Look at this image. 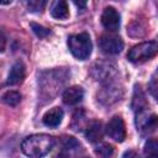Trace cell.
Masks as SVG:
<instances>
[{"label":"cell","instance_id":"14","mask_svg":"<svg viewBox=\"0 0 158 158\" xmlns=\"http://www.w3.org/2000/svg\"><path fill=\"white\" fill-rule=\"evenodd\" d=\"M2 101L9 106H16L21 101V95L17 91L9 90L2 95Z\"/></svg>","mask_w":158,"mask_h":158},{"label":"cell","instance_id":"1","mask_svg":"<svg viewBox=\"0 0 158 158\" xmlns=\"http://www.w3.org/2000/svg\"><path fill=\"white\" fill-rule=\"evenodd\" d=\"M54 147V138L46 133H37L26 137L21 143L22 152L30 158H41L48 154Z\"/></svg>","mask_w":158,"mask_h":158},{"label":"cell","instance_id":"17","mask_svg":"<svg viewBox=\"0 0 158 158\" xmlns=\"http://www.w3.org/2000/svg\"><path fill=\"white\" fill-rule=\"evenodd\" d=\"M46 5V1H38V0H31L27 2L30 11H41Z\"/></svg>","mask_w":158,"mask_h":158},{"label":"cell","instance_id":"18","mask_svg":"<svg viewBox=\"0 0 158 158\" xmlns=\"http://www.w3.org/2000/svg\"><path fill=\"white\" fill-rule=\"evenodd\" d=\"M149 91H151V94L153 95V98H154V99L157 100V102H158V78L152 81V84H151V86H149Z\"/></svg>","mask_w":158,"mask_h":158},{"label":"cell","instance_id":"4","mask_svg":"<svg viewBox=\"0 0 158 158\" xmlns=\"http://www.w3.org/2000/svg\"><path fill=\"white\" fill-rule=\"evenodd\" d=\"M106 133L116 142H123L126 138L125 122L120 116H114L106 125Z\"/></svg>","mask_w":158,"mask_h":158},{"label":"cell","instance_id":"10","mask_svg":"<svg viewBox=\"0 0 158 158\" xmlns=\"http://www.w3.org/2000/svg\"><path fill=\"white\" fill-rule=\"evenodd\" d=\"M63 110L59 109V107H53L51 110H48L44 115H43V123L48 127H56L58 126L60 122H62V118H63Z\"/></svg>","mask_w":158,"mask_h":158},{"label":"cell","instance_id":"8","mask_svg":"<svg viewBox=\"0 0 158 158\" xmlns=\"http://www.w3.org/2000/svg\"><path fill=\"white\" fill-rule=\"evenodd\" d=\"M62 98H63V102L65 105H75V104L80 102L83 100L84 90H83L81 86L74 85V86H70V88L65 89Z\"/></svg>","mask_w":158,"mask_h":158},{"label":"cell","instance_id":"6","mask_svg":"<svg viewBox=\"0 0 158 158\" xmlns=\"http://www.w3.org/2000/svg\"><path fill=\"white\" fill-rule=\"evenodd\" d=\"M136 120H137V130H139L141 132L144 133H149L152 131L156 130V127L158 126V116L154 114H148L147 110L141 111L138 114H136Z\"/></svg>","mask_w":158,"mask_h":158},{"label":"cell","instance_id":"7","mask_svg":"<svg viewBox=\"0 0 158 158\" xmlns=\"http://www.w3.org/2000/svg\"><path fill=\"white\" fill-rule=\"evenodd\" d=\"M101 23L107 31H111V32L117 31L120 27V15L116 11V9L111 6L105 7L101 15Z\"/></svg>","mask_w":158,"mask_h":158},{"label":"cell","instance_id":"3","mask_svg":"<svg viewBox=\"0 0 158 158\" xmlns=\"http://www.w3.org/2000/svg\"><path fill=\"white\" fill-rule=\"evenodd\" d=\"M157 53H158V42L148 41L132 47L127 54V58L132 63H141L153 58Z\"/></svg>","mask_w":158,"mask_h":158},{"label":"cell","instance_id":"12","mask_svg":"<svg viewBox=\"0 0 158 158\" xmlns=\"http://www.w3.org/2000/svg\"><path fill=\"white\" fill-rule=\"evenodd\" d=\"M85 137L88 141L95 143V142H99L102 137V127H101V123L95 121L93 122L88 128H86V132H85Z\"/></svg>","mask_w":158,"mask_h":158},{"label":"cell","instance_id":"5","mask_svg":"<svg viewBox=\"0 0 158 158\" xmlns=\"http://www.w3.org/2000/svg\"><path fill=\"white\" fill-rule=\"evenodd\" d=\"M100 48L107 54H118L123 49V42L118 36L104 35L99 40Z\"/></svg>","mask_w":158,"mask_h":158},{"label":"cell","instance_id":"16","mask_svg":"<svg viewBox=\"0 0 158 158\" xmlns=\"http://www.w3.org/2000/svg\"><path fill=\"white\" fill-rule=\"evenodd\" d=\"M31 27H32V30H33V32L38 36V37H46V36H48L49 35V30L48 28H44L43 26H41V25H37V23H31Z\"/></svg>","mask_w":158,"mask_h":158},{"label":"cell","instance_id":"19","mask_svg":"<svg viewBox=\"0 0 158 158\" xmlns=\"http://www.w3.org/2000/svg\"><path fill=\"white\" fill-rule=\"evenodd\" d=\"M122 158H139V157L135 151H127V152L123 153Z\"/></svg>","mask_w":158,"mask_h":158},{"label":"cell","instance_id":"13","mask_svg":"<svg viewBox=\"0 0 158 158\" xmlns=\"http://www.w3.org/2000/svg\"><path fill=\"white\" fill-rule=\"evenodd\" d=\"M144 158H158V141L148 139L143 148Z\"/></svg>","mask_w":158,"mask_h":158},{"label":"cell","instance_id":"11","mask_svg":"<svg viewBox=\"0 0 158 158\" xmlns=\"http://www.w3.org/2000/svg\"><path fill=\"white\" fill-rule=\"evenodd\" d=\"M51 15L54 19L58 20H64L69 16V9H68V4L63 0H58L54 1L51 6Z\"/></svg>","mask_w":158,"mask_h":158},{"label":"cell","instance_id":"9","mask_svg":"<svg viewBox=\"0 0 158 158\" xmlns=\"http://www.w3.org/2000/svg\"><path fill=\"white\" fill-rule=\"evenodd\" d=\"M23 78H25V65L22 62H16L9 72L6 83L9 85H16L20 84L23 80Z\"/></svg>","mask_w":158,"mask_h":158},{"label":"cell","instance_id":"15","mask_svg":"<svg viewBox=\"0 0 158 158\" xmlns=\"http://www.w3.org/2000/svg\"><path fill=\"white\" fill-rule=\"evenodd\" d=\"M95 153L100 157V158H111L112 153H114V148L111 144L109 143H100L96 148H95Z\"/></svg>","mask_w":158,"mask_h":158},{"label":"cell","instance_id":"20","mask_svg":"<svg viewBox=\"0 0 158 158\" xmlns=\"http://www.w3.org/2000/svg\"><path fill=\"white\" fill-rule=\"evenodd\" d=\"M74 4H75V6H78V7H85L86 6V4L84 2V1H74Z\"/></svg>","mask_w":158,"mask_h":158},{"label":"cell","instance_id":"2","mask_svg":"<svg viewBox=\"0 0 158 158\" xmlns=\"http://www.w3.org/2000/svg\"><path fill=\"white\" fill-rule=\"evenodd\" d=\"M68 47L75 58L80 59V60L88 59L89 56L91 54V49H93L90 36L86 32L72 35L68 38Z\"/></svg>","mask_w":158,"mask_h":158}]
</instances>
